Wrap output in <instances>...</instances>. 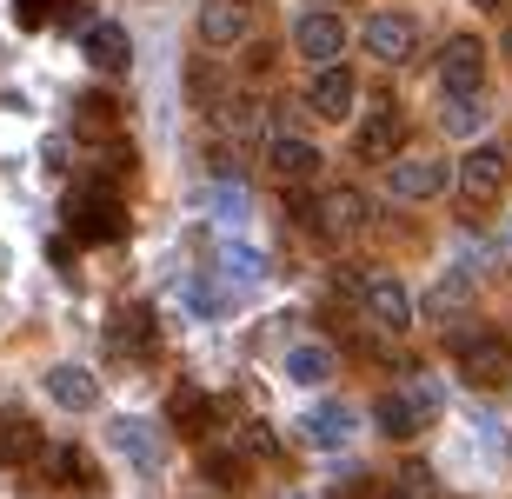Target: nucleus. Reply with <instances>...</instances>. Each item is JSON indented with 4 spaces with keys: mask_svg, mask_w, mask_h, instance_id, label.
Returning <instances> with one entry per match:
<instances>
[{
    "mask_svg": "<svg viewBox=\"0 0 512 499\" xmlns=\"http://www.w3.org/2000/svg\"><path fill=\"white\" fill-rule=\"evenodd\" d=\"M67 233L80 247H114L127 233V207H120L107 187H74L67 193Z\"/></svg>",
    "mask_w": 512,
    "mask_h": 499,
    "instance_id": "1",
    "label": "nucleus"
},
{
    "mask_svg": "<svg viewBox=\"0 0 512 499\" xmlns=\"http://www.w3.org/2000/svg\"><path fill=\"white\" fill-rule=\"evenodd\" d=\"M453 353H459V373L473 386H506L512 380V340H499V333H459Z\"/></svg>",
    "mask_w": 512,
    "mask_h": 499,
    "instance_id": "2",
    "label": "nucleus"
},
{
    "mask_svg": "<svg viewBox=\"0 0 512 499\" xmlns=\"http://www.w3.org/2000/svg\"><path fill=\"white\" fill-rule=\"evenodd\" d=\"M439 87H446V100L486 87V47H479L473 34H453L446 47H439Z\"/></svg>",
    "mask_w": 512,
    "mask_h": 499,
    "instance_id": "3",
    "label": "nucleus"
},
{
    "mask_svg": "<svg viewBox=\"0 0 512 499\" xmlns=\"http://www.w3.org/2000/svg\"><path fill=\"white\" fill-rule=\"evenodd\" d=\"M386 193L393 200H433V193H446V160H433V154H399V160H386Z\"/></svg>",
    "mask_w": 512,
    "mask_h": 499,
    "instance_id": "4",
    "label": "nucleus"
},
{
    "mask_svg": "<svg viewBox=\"0 0 512 499\" xmlns=\"http://www.w3.org/2000/svg\"><path fill=\"white\" fill-rule=\"evenodd\" d=\"M293 47H300L313 67H333L346 47V20L333 14V7H306L300 20H293Z\"/></svg>",
    "mask_w": 512,
    "mask_h": 499,
    "instance_id": "5",
    "label": "nucleus"
},
{
    "mask_svg": "<svg viewBox=\"0 0 512 499\" xmlns=\"http://www.w3.org/2000/svg\"><path fill=\"white\" fill-rule=\"evenodd\" d=\"M366 320L386 333V340H399V333H413V293L399 287L393 273H380V280H366Z\"/></svg>",
    "mask_w": 512,
    "mask_h": 499,
    "instance_id": "6",
    "label": "nucleus"
},
{
    "mask_svg": "<svg viewBox=\"0 0 512 499\" xmlns=\"http://www.w3.org/2000/svg\"><path fill=\"white\" fill-rule=\"evenodd\" d=\"M399 147H406V120H399L393 100H373V114H366V127L353 134V154L360 160H399Z\"/></svg>",
    "mask_w": 512,
    "mask_h": 499,
    "instance_id": "7",
    "label": "nucleus"
},
{
    "mask_svg": "<svg viewBox=\"0 0 512 499\" xmlns=\"http://www.w3.org/2000/svg\"><path fill=\"white\" fill-rule=\"evenodd\" d=\"M353 100H360V80H353V67H313V87H306V107L320 120H346L353 114Z\"/></svg>",
    "mask_w": 512,
    "mask_h": 499,
    "instance_id": "8",
    "label": "nucleus"
},
{
    "mask_svg": "<svg viewBox=\"0 0 512 499\" xmlns=\"http://www.w3.org/2000/svg\"><path fill=\"white\" fill-rule=\"evenodd\" d=\"M413 47H419L413 14H373V20H366V54H373V60L399 67V60H413Z\"/></svg>",
    "mask_w": 512,
    "mask_h": 499,
    "instance_id": "9",
    "label": "nucleus"
},
{
    "mask_svg": "<svg viewBox=\"0 0 512 499\" xmlns=\"http://www.w3.org/2000/svg\"><path fill=\"white\" fill-rule=\"evenodd\" d=\"M266 173H280V180H293V187H300V180H313V173H320V147H313V140H300V134H273V140H266Z\"/></svg>",
    "mask_w": 512,
    "mask_h": 499,
    "instance_id": "10",
    "label": "nucleus"
},
{
    "mask_svg": "<svg viewBox=\"0 0 512 499\" xmlns=\"http://www.w3.org/2000/svg\"><path fill=\"white\" fill-rule=\"evenodd\" d=\"M506 187V154H499V147H473V154L459 160V193H466V200H493V193Z\"/></svg>",
    "mask_w": 512,
    "mask_h": 499,
    "instance_id": "11",
    "label": "nucleus"
},
{
    "mask_svg": "<svg viewBox=\"0 0 512 499\" xmlns=\"http://www.w3.org/2000/svg\"><path fill=\"white\" fill-rule=\"evenodd\" d=\"M107 340H114L120 360H153V346H160V327H153V313H147V307H127V313L114 320V333H107Z\"/></svg>",
    "mask_w": 512,
    "mask_h": 499,
    "instance_id": "12",
    "label": "nucleus"
},
{
    "mask_svg": "<svg viewBox=\"0 0 512 499\" xmlns=\"http://www.w3.org/2000/svg\"><path fill=\"white\" fill-rule=\"evenodd\" d=\"M47 393H54V406H67V413H94L100 406V380L87 366H54V373H47Z\"/></svg>",
    "mask_w": 512,
    "mask_h": 499,
    "instance_id": "13",
    "label": "nucleus"
},
{
    "mask_svg": "<svg viewBox=\"0 0 512 499\" xmlns=\"http://www.w3.org/2000/svg\"><path fill=\"white\" fill-rule=\"evenodd\" d=\"M366 227V193L360 187H326L320 193V233H360Z\"/></svg>",
    "mask_w": 512,
    "mask_h": 499,
    "instance_id": "14",
    "label": "nucleus"
},
{
    "mask_svg": "<svg viewBox=\"0 0 512 499\" xmlns=\"http://www.w3.org/2000/svg\"><path fill=\"white\" fill-rule=\"evenodd\" d=\"M200 40H207V47L247 40V7H240V0H207V7H200Z\"/></svg>",
    "mask_w": 512,
    "mask_h": 499,
    "instance_id": "15",
    "label": "nucleus"
},
{
    "mask_svg": "<svg viewBox=\"0 0 512 499\" xmlns=\"http://www.w3.org/2000/svg\"><path fill=\"white\" fill-rule=\"evenodd\" d=\"M40 426L27 420V413H7V420H0V466H34L40 460Z\"/></svg>",
    "mask_w": 512,
    "mask_h": 499,
    "instance_id": "16",
    "label": "nucleus"
},
{
    "mask_svg": "<svg viewBox=\"0 0 512 499\" xmlns=\"http://www.w3.org/2000/svg\"><path fill=\"white\" fill-rule=\"evenodd\" d=\"M87 60H94L100 74H127L133 47H127V34H120L114 20H94V27H87Z\"/></svg>",
    "mask_w": 512,
    "mask_h": 499,
    "instance_id": "17",
    "label": "nucleus"
},
{
    "mask_svg": "<svg viewBox=\"0 0 512 499\" xmlns=\"http://www.w3.org/2000/svg\"><path fill=\"white\" fill-rule=\"evenodd\" d=\"M373 426H380L386 440H413V433H419L426 420H419V406L406 400V393H386V400L373 406Z\"/></svg>",
    "mask_w": 512,
    "mask_h": 499,
    "instance_id": "18",
    "label": "nucleus"
},
{
    "mask_svg": "<svg viewBox=\"0 0 512 499\" xmlns=\"http://www.w3.org/2000/svg\"><path fill=\"white\" fill-rule=\"evenodd\" d=\"M306 440L313 446H346L353 440V413H346V406H313V413H306Z\"/></svg>",
    "mask_w": 512,
    "mask_h": 499,
    "instance_id": "19",
    "label": "nucleus"
},
{
    "mask_svg": "<svg viewBox=\"0 0 512 499\" xmlns=\"http://www.w3.org/2000/svg\"><path fill=\"white\" fill-rule=\"evenodd\" d=\"M114 127H120V107H114L107 94H87V100L74 107V134H80V140H107Z\"/></svg>",
    "mask_w": 512,
    "mask_h": 499,
    "instance_id": "20",
    "label": "nucleus"
},
{
    "mask_svg": "<svg viewBox=\"0 0 512 499\" xmlns=\"http://www.w3.org/2000/svg\"><path fill=\"white\" fill-rule=\"evenodd\" d=\"M114 446L127 453L140 473H153L160 466V446H153V433H147V420H114Z\"/></svg>",
    "mask_w": 512,
    "mask_h": 499,
    "instance_id": "21",
    "label": "nucleus"
},
{
    "mask_svg": "<svg viewBox=\"0 0 512 499\" xmlns=\"http://www.w3.org/2000/svg\"><path fill=\"white\" fill-rule=\"evenodd\" d=\"M466 300H473L466 273H446V280L426 293V320H439V327H446V320H459V313H466Z\"/></svg>",
    "mask_w": 512,
    "mask_h": 499,
    "instance_id": "22",
    "label": "nucleus"
},
{
    "mask_svg": "<svg viewBox=\"0 0 512 499\" xmlns=\"http://www.w3.org/2000/svg\"><path fill=\"white\" fill-rule=\"evenodd\" d=\"M173 426H180L187 440H200V433L213 426V400L200 393V386H180V393H173Z\"/></svg>",
    "mask_w": 512,
    "mask_h": 499,
    "instance_id": "23",
    "label": "nucleus"
},
{
    "mask_svg": "<svg viewBox=\"0 0 512 499\" xmlns=\"http://www.w3.org/2000/svg\"><path fill=\"white\" fill-rule=\"evenodd\" d=\"M286 380H300V386H320V380H333V353H326V346H293V353H286Z\"/></svg>",
    "mask_w": 512,
    "mask_h": 499,
    "instance_id": "24",
    "label": "nucleus"
},
{
    "mask_svg": "<svg viewBox=\"0 0 512 499\" xmlns=\"http://www.w3.org/2000/svg\"><path fill=\"white\" fill-rule=\"evenodd\" d=\"M479 127H486V100H479V94H459V100H446V134L473 140Z\"/></svg>",
    "mask_w": 512,
    "mask_h": 499,
    "instance_id": "25",
    "label": "nucleus"
},
{
    "mask_svg": "<svg viewBox=\"0 0 512 499\" xmlns=\"http://www.w3.org/2000/svg\"><path fill=\"white\" fill-rule=\"evenodd\" d=\"M200 473H207V480L220 486V493H233V486L247 480V466L233 460V453H207V460H200Z\"/></svg>",
    "mask_w": 512,
    "mask_h": 499,
    "instance_id": "26",
    "label": "nucleus"
},
{
    "mask_svg": "<svg viewBox=\"0 0 512 499\" xmlns=\"http://www.w3.org/2000/svg\"><path fill=\"white\" fill-rule=\"evenodd\" d=\"M220 267H227L233 280H260V273H266V260H260L253 247H227V253H220Z\"/></svg>",
    "mask_w": 512,
    "mask_h": 499,
    "instance_id": "27",
    "label": "nucleus"
},
{
    "mask_svg": "<svg viewBox=\"0 0 512 499\" xmlns=\"http://www.w3.org/2000/svg\"><path fill=\"white\" fill-rule=\"evenodd\" d=\"M54 473H60L67 486H87V480H94V466H87V453H74V446H60V453H54Z\"/></svg>",
    "mask_w": 512,
    "mask_h": 499,
    "instance_id": "28",
    "label": "nucleus"
},
{
    "mask_svg": "<svg viewBox=\"0 0 512 499\" xmlns=\"http://www.w3.org/2000/svg\"><path fill=\"white\" fill-rule=\"evenodd\" d=\"M187 300H193V313H227V293H213V280H193Z\"/></svg>",
    "mask_w": 512,
    "mask_h": 499,
    "instance_id": "29",
    "label": "nucleus"
},
{
    "mask_svg": "<svg viewBox=\"0 0 512 499\" xmlns=\"http://www.w3.org/2000/svg\"><path fill=\"white\" fill-rule=\"evenodd\" d=\"M406 400L419 406V420H433V413H439V386L433 380H413V386H406Z\"/></svg>",
    "mask_w": 512,
    "mask_h": 499,
    "instance_id": "30",
    "label": "nucleus"
},
{
    "mask_svg": "<svg viewBox=\"0 0 512 499\" xmlns=\"http://www.w3.org/2000/svg\"><path fill=\"white\" fill-rule=\"evenodd\" d=\"M393 499H433V480H426V473H399V486H393Z\"/></svg>",
    "mask_w": 512,
    "mask_h": 499,
    "instance_id": "31",
    "label": "nucleus"
},
{
    "mask_svg": "<svg viewBox=\"0 0 512 499\" xmlns=\"http://www.w3.org/2000/svg\"><path fill=\"white\" fill-rule=\"evenodd\" d=\"M14 14H20V27H47L54 20V0H14Z\"/></svg>",
    "mask_w": 512,
    "mask_h": 499,
    "instance_id": "32",
    "label": "nucleus"
},
{
    "mask_svg": "<svg viewBox=\"0 0 512 499\" xmlns=\"http://www.w3.org/2000/svg\"><path fill=\"white\" fill-rule=\"evenodd\" d=\"M47 260H54V267L67 273V267H74V240H47Z\"/></svg>",
    "mask_w": 512,
    "mask_h": 499,
    "instance_id": "33",
    "label": "nucleus"
},
{
    "mask_svg": "<svg viewBox=\"0 0 512 499\" xmlns=\"http://www.w3.org/2000/svg\"><path fill=\"white\" fill-rule=\"evenodd\" d=\"M333 499H373V480H346V486H333Z\"/></svg>",
    "mask_w": 512,
    "mask_h": 499,
    "instance_id": "34",
    "label": "nucleus"
},
{
    "mask_svg": "<svg viewBox=\"0 0 512 499\" xmlns=\"http://www.w3.org/2000/svg\"><path fill=\"white\" fill-rule=\"evenodd\" d=\"M247 453H253V460H260V453H273V433H266V426H253V433H247Z\"/></svg>",
    "mask_w": 512,
    "mask_h": 499,
    "instance_id": "35",
    "label": "nucleus"
},
{
    "mask_svg": "<svg viewBox=\"0 0 512 499\" xmlns=\"http://www.w3.org/2000/svg\"><path fill=\"white\" fill-rule=\"evenodd\" d=\"M473 7H499V0H473Z\"/></svg>",
    "mask_w": 512,
    "mask_h": 499,
    "instance_id": "36",
    "label": "nucleus"
},
{
    "mask_svg": "<svg viewBox=\"0 0 512 499\" xmlns=\"http://www.w3.org/2000/svg\"><path fill=\"white\" fill-rule=\"evenodd\" d=\"M506 54H512V34H506Z\"/></svg>",
    "mask_w": 512,
    "mask_h": 499,
    "instance_id": "37",
    "label": "nucleus"
},
{
    "mask_svg": "<svg viewBox=\"0 0 512 499\" xmlns=\"http://www.w3.org/2000/svg\"><path fill=\"white\" fill-rule=\"evenodd\" d=\"M506 247H512V227H506Z\"/></svg>",
    "mask_w": 512,
    "mask_h": 499,
    "instance_id": "38",
    "label": "nucleus"
}]
</instances>
